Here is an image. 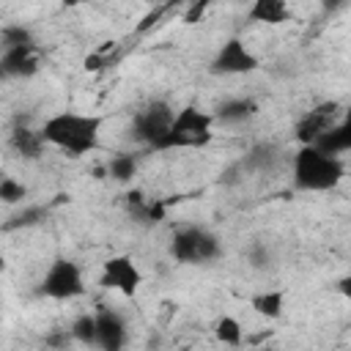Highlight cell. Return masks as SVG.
Here are the masks:
<instances>
[{"instance_id": "obj_1", "label": "cell", "mask_w": 351, "mask_h": 351, "mask_svg": "<svg viewBox=\"0 0 351 351\" xmlns=\"http://www.w3.org/2000/svg\"><path fill=\"white\" fill-rule=\"evenodd\" d=\"M101 126L104 118L93 112H77V110H60L44 118L41 137L47 145L69 154V156H85L99 148L101 143Z\"/></svg>"}, {"instance_id": "obj_2", "label": "cell", "mask_w": 351, "mask_h": 351, "mask_svg": "<svg viewBox=\"0 0 351 351\" xmlns=\"http://www.w3.org/2000/svg\"><path fill=\"white\" fill-rule=\"evenodd\" d=\"M346 178V165L337 154L324 151L315 143L296 148L291 159V184L299 192H332Z\"/></svg>"}, {"instance_id": "obj_3", "label": "cell", "mask_w": 351, "mask_h": 351, "mask_svg": "<svg viewBox=\"0 0 351 351\" xmlns=\"http://www.w3.org/2000/svg\"><path fill=\"white\" fill-rule=\"evenodd\" d=\"M217 118L211 110H203L197 104H184L176 110L173 123L159 145L162 151H189V148H206L214 140Z\"/></svg>"}, {"instance_id": "obj_4", "label": "cell", "mask_w": 351, "mask_h": 351, "mask_svg": "<svg viewBox=\"0 0 351 351\" xmlns=\"http://www.w3.org/2000/svg\"><path fill=\"white\" fill-rule=\"evenodd\" d=\"M167 252L181 266H208L222 258V239L206 225H178L170 233Z\"/></svg>"}, {"instance_id": "obj_5", "label": "cell", "mask_w": 351, "mask_h": 351, "mask_svg": "<svg viewBox=\"0 0 351 351\" xmlns=\"http://www.w3.org/2000/svg\"><path fill=\"white\" fill-rule=\"evenodd\" d=\"M36 291H38V296L52 299V302H71V299L82 296L85 293L82 266L74 258H66V255L52 258L49 266L44 269Z\"/></svg>"}, {"instance_id": "obj_6", "label": "cell", "mask_w": 351, "mask_h": 351, "mask_svg": "<svg viewBox=\"0 0 351 351\" xmlns=\"http://www.w3.org/2000/svg\"><path fill=\"white\" fill-rule=\"evenodd\" d=\"M173 104L165 101V99H154L148 104H143L134 115H132V123H129V134L134 143L151 148V151H159L170 123H173Z\"/></svg>"}, {"instance_id": "obj_7", "label": "cell", "mask_w": 351, "mask_h": 351, "mask_svg": "<svg viewBox=\"0 0 351 351\" xmlns=\"http://www.w3.org/2000/svg\"><path fill=\"white\" fill-rule=\"evenodd\" d=\"M258 69H261V60L241 36H228L208 60V71L214 77H247Z\"/></svg>"}, {"instance_id": "obj_8", "label": "cell", "mask_w": 351, "mask_h": 351, "mask_svg": "<svg viewBox=\"0 0 351 351\" xmlns=\"http://www.w3.org/2000/svg\"><path fill=\"white\" fill-rule=\"evenodd\" d=\"M99 285L104 291H115L126 299L137 296V291L143 288V271L137 266V261L126 252H118V255H110L104 263H101V271H99Z\"/></svg>"}, {"instance_id": "obj_9", "label": "cell", "mask_w": 351, "mask_h": 351, "mask_svg": "<svg viewBox=\"0 0 351 351\" xmlns=\"http://www.w3.org/2000/svg\"><path fill=\"white\" fill-rule=\"evenodd\" d=\"M129 343V324L126 318L112 310L101 307L96 310V348L101 351H121Z\"/></svg>"}, {"instance_id": "obj_10", "label": "cell", "mask_w": 351, "mask_h": 351, "mask_svg": "<svg viewBox=\"0 0 351 351\" xmlns=\"http://www.w3.org/2000/svg\"><path fill=\"white\" fill-rule=\"evenodd\" d=\"M340 104L337 101H324V104H318V107H313V110H307L304 115H302V121L296 123V140L304 145V143H315L326 129H332L337 121H340Z\"/></svg>"}, {"instance_id": "obj_11", "label": "cell", "mask_w": 351, "mask_h": 351, "mask_svg": "<svg viewBox=\"0 0 351 351\" xmlns=\"http://www.w3.org/2000/svg\"><path fill=\"white\" fill-rule=\"evenodd\" d=\"M0 71L5 80H27L38 71V55L36 44H19V47H3L0 49Z\"/></svg>"}, {"instance_id": "obj_12", "label": "cell", "mask_w": 351, "mask_h": 351, "mask_svg": "<svg viewBox=\"0 0 351 351\" xmlns=\"http://www.w3.org/2000/svg\"><path fill=\"white\" fill-rule=\"evenodd\" d=\"M293 19L291 3L288 0H250L247 3V22L252 25H266V27H280Z\"/></svg>"}, {"instance_id": "obj_13", "label": "cell", "mask_w": 351, "mask_h": 351, "mask_svg": "<svg viewBox=\"0 0 351 351\" xmlns=\"http://www.w3.org/2000/svg\"><path fill=\"white\" fill-rule=\"evenodd\" d=\"M211 112L217 118V126H241L258 115V101L250 96H233V99H222Z\"/></svg>"}, {"instance_id": "obj_14", "label": "cell", "mask_w": 351, "mask_h": 351, "mask_svg": "<svg viewBox=\"0 0 351 351\" xmlns=\"http://www.w3.org/2000/svg\"><path fill=\"white\" fill-rule=\"evenodd\" d=\"M315 145H321L324 151H329V154H346V151H351V101H348V107L340 112V121L332 126V129H326L318 140H315Z\"/></svg>"}, {"instance_id": "obj_15", "label": "cell", "mask_w": 351, "mask_h": 351, "mask_svg": "<svg viewBox=\"0 0 351 351\" xmlns=\"http://www.w3.org/2000/svg\"><path fill=\"white\" fill-rule=\"evenodd\" d=\"M280 159H282L280 145H274V143H258V145H252L247 151L244 162H239V165L247 167V170H252V173H269Z\"/></svg>"}, {"instance_id": "obj_16", "label": "cell", "mask_w": 351, "mask_h": 351, "mask_svg": "<svg viewBox=\"0 0 351 351\" xmlns=\"http://www.w3.org/2000/svg\"><path fill=\"white\" fill-rule=\"evenodd\" d=\"M250 307L269 318V321H277L282 313H285V291L282 288H269V291H258L255 296H250Z\"/></svg>"}, {"instance_id": "obj_17", "label": "cell", "mask_w": 351, "mask_h": 351, "mask_svg": "<svg viewBox=\"0 0 351 351\" xmlns=\"http://www.w3.org/2000/svg\"><path fill=\"white\" fill-rule=\"evenodd\" d=\"M44 145H47V140L41 137V132H38V129L19 126V129H14V132H11V148H14L22 159H36V156H41Z\"/></svg>"}, {"instance_id": "obj_18", "label": "cell", "mask_w": 351, "mask_h": 351, "mask_svg": "<svg viewBox=\"0 0 351 351\" xmlns=\"http://www.w3.org/2000/svg\"><path fill=\"white\" fill-rule=\"evenodd\" d=\"M137 170H140V159H137V154H129V151L112 154L107 162V176L115 184H132Z\"/></svg>"}, {"instance_id": "obj_19", "label": "cell", "mask_w": 351, "mask_h": 351, "mask_svg": "<svg viewBox=\"0 0 351 351\" xmlns=\"http://www.w3.org/2000/svg\"><path fill=\"white\" fill-rule=\"evenodd\" d=\"M214 337L222 343V346H230V348H239L244 343V326L236 315H219L214 321Z\"/></svg>"}, {"instance_id": "obj_20", "label": "cell", "mask_w": 351, "mask_h": 351, "mask_svg": "<svg viewBox=\"0 0 351 351\" xmlns=\"http://www.w3.org/2000/svg\"><path fill=\"white\" fill-rule=\"evenodd\" d=\"M69 335L71 340H77L80 346H90L96 348V313H82L71 321L69 326Z\"/></svg>"}, {"instance_id": "obj_21", "label": "cell", "mask_w": 351, "mask_h": 351, "mask_svg": "<svg viewBox=\"0 0 351 351\" xmlns=\"http://www.w3.org/2000/svg\"><path fill=\"white\" fill-rule=\"evenodd\" d=\"M25 200H27V186L14 176H3L0 178V203L3 206H19Z\"/></svg>"}, {"instance_id": "obj_22", "label": "cell", "mask_w": 351, "mask_h": 351, "mask_svg": "<svg viewBox=\"0 0 351 351\" xmlns=\"http://www.w3.org/2000/svg\"><path fill=\"white\" fill-rule=\"evenodd\" d=\"M44 214H47V208L44 206H25L22 211H16L5 225H3V230H16V228H33V225H38L41 219H44Z\"/></svg>"}, {"instance_id": "obj_23", "label": "cell", "mask_w": 351, "mask_h": 351, "mask_svg": "<svg viewBox=\"0 0 351 351\" xmlns=\"http://www.w3.org/2000/svg\"><path fill=\"white\" fill-rule=\"evenodd\" d=\"M19 44H36L33 33L22 25H5L0 33V49L3 47H19Z\"/></svg>"}, {"instance_id": "obj_24", "label": "cell", "mask_w": 351, "mask_h": 351, "mask_svg": "<svg viewBox=\"0 0 351 351\" xmlns=\"http://www.w3.org/2000/svg\"><path fill=\"white\" fill-rule=\"evenodd\" d=\"M247 263L252 266V269H269L271 266V250H269V244L266 241H252L250 247H247Z\"/></svg>"}, {"instance_id": "obj_25", "label": "cell", "mask_w": 351, "mask_h": 351, "mask_svg": "<svg viewBox=\"0 0 351 351\" xmlns=\"http://www.w3.org/2000/svg\"><path fill=\"white\" fill-rule=\"evenodd\" d=\"M335 291H337L343 299H348V302H351V271H346L343 277H337V282H335Z\"/></svg>"}, {"instance_id": "obj_26", "label": "cell", "mask_w": 351, "mask_h": 351, "mask_svg": "<svg viewBox=\"0 0 351 351\" xmlns=\"http://www.w3.org/2000/svg\"><path fill=\"white\" fill-rule=\"evenodd\" d=\"M351 0H321V8L326 11V14H335V11H340V8H346Z\"/></svg>"}, {"instance_id": "obj_27", "label": "cell", "mask_w": 351, "mask_h": 351, "mask_svg": "<svg viewBox=\"0 0 351 351\" xmlns=\"http://www.w3.org/2000/svg\"><path fill=\"white\" fill-rule=\"evenodd\" d=\"M63 8H80V5H85V3H90V0H58Z\"/></svg>"}, {"instance_id": "obj_28", "label": "cell", "mask_w": 351, "mask_h": 351, "mask_svg": "<svg viewBox=\"0 0 351 351\" xmlns=\"http://www.w3.org/2000/svg\"><path fill=\"white\" fill-rule=\"evenodd\" d=\"M233 3H250V0H233Z\"/></svg>"}]
</instances>
